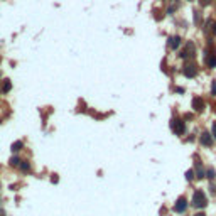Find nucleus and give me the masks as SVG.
Segmentation results:
<instances>
[{"label": "nucleus", "instance_id": "6", "mask_svg": "<svg viewBox=\"0 0 216 216\" xmlns=\"http://www.w3.org/2000/svg\"><path fill=\"white\" fill-rule=\"evenodd\" d=\"M201 144H204L208 147L213 144V138H211V135H209L208 132H203V135H201Z\"/></svg>", "mask_w": 216, "mask_h": 216}, {"label": "nucleus", "instance_id": "9", "mask_svg": "<svg viewBox=\"0 0 216 216\" xmlns=\"http://www.w3.org/2000/svg\"><path fill=\"white\" fill-rule=\"evenodd\" d=\"M2 89H3V93H9L10 89H12V83H10V79H5V83H3Z\"/></svg>", "mask_w": 216, "mask_h": 216}, {"label": "nucleus", "instance_id": "8", "mask_svg": "<svg viewBox=\"0 0 216 216\" xmlns=\"http://www.w3.org/2000/svg\"><path fill=\"white\" fill-rule=\"evenodd\" d=\"M22 147H24V144L20 142V140H15L12 145H10V149H12V152H19V150H22Z\"/></svg>", "mask_w": 216, "mask_h": 216}, {"label": "nucleus", "instance_id": "18", "mask_svg": "<svg viewBox=\"0 0 216 216\" xmlns=\"http://www.w3.org/2000/svg\"><path fill=\"white\" fill-rule=\"evenodd\" d=\"M213 32H215V34H216V22H215V24H213Z\"/></svg>", "mask_w": 216, "mask_h": 216}, {"label": "nucleus", "instance_id": "19", "mask_svg": "<svg viewBox=\"0 0 216 216\" xmlns=\"http://www.w3.org/2000/svg\"><path fill=\"white\" fill-rule=\"evenodd\" d=\"M194 216H206L204 213H197V215H194Z\"/></svg>", "mask_w": 216, "mask_h": 216}, {"label": "nucleus", "instance_id": "7", "mask_svg": "<svg viewBox=\"0 0 216 216\" xmlns=\"http://www.w3.org/2000/svg\"><path fill=\"white\" fill-rule=\"evenodd\" d=\"M179 44H181V39H179L177 36H172V37L169 39V46H171V49H177Z\"/></svg>", "mask_w": 216, "mask_h": 216}, {"label": "nucleus", "instance_id": "10", "mask_svg": "<svg viewBox=\"0 0 216 216\" xmlns=\"http://www.w3.org/2000/svg\"><path fill=\"white\" fill-rule=\"evenodd\" d=\"M208 64H209V68H216V54L208 58Z\"/></svg>", "mask_w": 216, "mask_h": 216}, {"label": "nucleus", "instance_id": "13", "mask_svg": "<svg viewBox=\"0 0 216 216\" xmlns=\"http://www.w3.org/2000/svg\"><path fill=\"white\" fill-rule=\"evenodd\" d=\"M193 177H194V171H187V172H186V179H187V181H191Z\"/></svg>", "mask_w": 216, "mask_h": 216}, {"label": "nucleus", "instance_id": "14", "mask_svg": "<svg viewBox=\"0 0 216 216\" xmlns=\"http://www.w3.org/2000/svg\"><path fill=\"white\" fill-rule=\"evenodd\" d=\"M211 95L216 96V81H213V85H211Z\"/></svg>", "mask_w": 216, "mask_h": 216}, {"label": "nucleus", "instance_id": "5", "mask_svg": "<svg viewBox=\"0 0 216 216\" xmlns=\"http://www.w3.org/2000/svg\"><path fill=\"white\" fill-rule=\"evenodd\" d=\"M184 74H186L187 78H194V76H196V66H193V64H191V66H186V68H184Z\"/></svg>", "mask_w": 216, "mask_h": 216}, {"label": "nucleus", "instance_id": "15", "mask_svg": "<svg viewBox=\"0 0 216 216\" xmlns=\"http://www.w3.org/2000/svg\"><path fill=\"white\" fill-rule=\"evenodd\" d=\"M208 177H209V179H213V177H215V171H213V169H209V171H208Z\"/></svg>", "mask_w": 216, "mask_h": 216}, {"label": "nucleus", "instance_id": "2", "mask_svg": "<svg viewBox=\"0 0 216 216\" xmlns=\"http://www.w3.org/2000/svg\"><path fill=\"white\" fill-rule=\"evenodd\" d=\"M171 128L176 132V135H182L184 132H186V125H184V122L182 120H179V118H176V120H172V123H171Z\"/></svg>", "mask_w": 216, "mask_h": 216}, {"label": "nucleus", "instance_id": "1", "mask_svg": "<svg viewBox=\"0 0 216 216\" xmlns=\"http://www.w3.org/2000/svg\"><path fill=\"white\" fill-rule=\"evenodd\" d=\"M193 204L196 208H204L208 204V199H206V196H204L203 191H196V193H194V196H193Z\"/></svg>", "mask_w": 216, "mask_h": 216}, {"label": "nucleus", "instance_id": "11", "mask_svg": "<svg viewBox=\"0 0 216 216\" xmlns=\"http://www.w3.org/2000/svg\"><path fill=\"white\" fill-rule=\"evenodd\" d=\"M19 166H20V169H22L24 172H27V171H29V169H30V164H29V162H27V160H24V162H20Z\"/></svg>", "mask_w": 216, "mask_h": 216}, {"label": "nucleus", "instance_id": "3", "mask_svg": "<svg viewBox=\"0 0 216 216\" xmlns=\"http://www.w3.org/2000/svg\"><path fill=\"white\" fill-rule=\"evenodd\" d=\"M186 208H187L186 197H179V199H177V203H176V206H174V209H176L177 213H184V211H186Z\"/></svg>", "mask_w": 216, "mask_h": 216}, {"label": "nucleus", "instance_id": "4", "mask_svg": "<svg viewBox=\"0 0 216 216\" xmlns=\"http://www.w3.org/2000/svg\"><path fill=\"white\" fill-rule=\"evenodd\" d=\"M193 108H194L196 111H203V110H204V101H203V98H199V96L193 98Z\"/></svg>", "mask_w": 216, "mask_h": 216}, {"label": "nucleus", "instance_id": "16", "mask_svg": "<svg viewBox=\"0 0 216 216\" xmlns=\"http://www.w3.org/2000/svg\"><path fill=\"white\" fill-rule=\"evenodd\" d=\"M204 176V171L203 169H197V177H203Z\"/></svg>", "mask_w": 216, "mask_h": 216}, {"label": "nucleus", "instance_id": "20", "mask_svg": "<svg viewBox=\"0 0 216 216\" xmlns=\"http://www.w3.org/2000/svg\"><path fill=\"white\" fill-rule=\"evenodd\" d=\"M0 216H5V213H3V211H2V209H0Z\"/></svg>", "mask_w": 216, "mask_h": 216}, {"label": "nucleus", "instance_id": "12", "mask_svg": "<svg viewBox=\"0 0 216 216\" xmlns=\"http://www.w3.org/2000/svg\"><path fill=\"white\" fill-rule=\"evenodd\" d=\"M19 164H20V159L19 157H12V159H10V166L15 167V166H19Z\"/></svg>", "mask_w": 216, "mask_h": 216}, {"label": "nucleus", "instance_id": "17", "mask_svg": "<svg viewBox=\"0 0 216 216\" xmlns=\"http://www.w3.org/2000/svg\"><path fill=\"white\" fill-rule=\"evenodd\" d=\"M213 135H215V137H216V122H215V123H213Z\"/></svg>", "mask_w": 216, "mask_h": 216}]
</instances>
